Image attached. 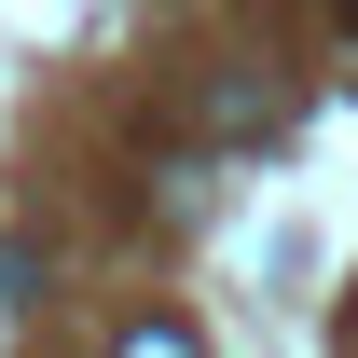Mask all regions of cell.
Listing matches in <instances>:
<instances>
[{
	"instance_id": "cell-1",
	"label": "cell",
	"mask_w": 358,
	"mask_h": 358,
	"mask_svg": "<svg viewBox=\"0 0 358 358\" xmlns=\"http://www.w3.org/2000/svg\"><path fill=\"white\" fill-rule=\"evenodd\" d=\"M207 124H221V138H275V124H289V96H275V83H221V96H207Z\"/></svg>"
},
{
	"instance_id": "cell-2",
	"label": "cell",
	"mask_w": 358,
	"mask_h": 358,
	"mask_svg": "<svg viewBox=\"0 0 358 358\" xmlns=\"http://www.w3.org/2000/svg\"><path fill=\"white\" fill-rule=\"evenodd\" d=\"M110 358H207V331H193V317H138Z\"/></svg>"
},
{
	"instance_id": "cell-3",
	"label": "cell",
	"mask_w": 358,
	"mask_h": 358,
	"mask_svg": "<svg viewBox=\"0 0 358 358\" xmlns=\"http://www.w3.org/2000/svg\"><path fill=\"white\" fill-rule=\"evenodd\" d=\"M0 303H28V248H14V234H0Z\"/></svg>"
}]
</instances>
